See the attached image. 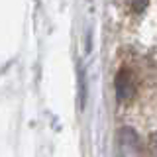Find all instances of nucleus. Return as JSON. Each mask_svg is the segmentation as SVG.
Returning <instances> with one entry per match:
<instances>
[{"label": "nucleus", "instance_id": "nucleus-2", "mask_svg": "<svg viewBox=\"0 0 157 157\" xmlns=\"http://www.w3.org/2000/svg\"><path fill=\"white\" fill-rule=\"evenodd\" d=\"M120 147L124 157H140V140L132 128H122L120 130Z\"/></svg>", "mask_w": 157, "mask_h": 157}, {"label": "nucleus", "instance_id": "nucleus-1", "mask_svg": "<svg viewBox=\"0 0 157 157\" xmlns=\"http://www.w3.org/2000/svg\"><path fill=\"white\" fill-rule=\"evenodd\" d=\"M137 82L130 69H120L116 75V96L120 102H128L136 96Z\"/></svg>", "mask_w": 157, "mask_h": 157}, {"label": "nucleus", "instance_id": "nucleus-3", "mask_svg": "<svg viewBox=\"0 0 157 157\" xmlns=\"http://www.w3.org/2000/svg\"><path fill=\"white\" fill-rule=\"evenodd\" d=\"M126 4L134 10V12H141V10L147 6V0H126Z\"/></svg>", "mask_w": 157, "mask_h": 157}, {"label": "nucleus", "instance_id": "nucleus-4", "mask_svg": "<svg viewBox=\"0 0 157 157\" xmlns=\"http://www.w3.org/2000/svg\"><path fill=\"white\" fill-rule=\"evenodd\" d=\"M149 147H151V155L157 157V132L153 136H151V140H149Z\"/></svg>", "mask_w": 157, "mask_h": 157}]
</instances>
